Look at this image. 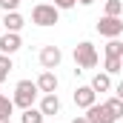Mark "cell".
Segmentation results:
<instances>
[{"label": "cell", "mask_w": 123, "mask_h": 123, "mask_svg": "<svg viewBox=\"0 0 123 123\" xmlns=\"http://www.w3.org/2000/svg\"><path fill=\"white\" fill-rule=\"evenodd\" d=\"M37 83L34 80H20L17 86H14V94H12V100H14V106H20V109H31L34 106V100H37Z\"/></svg>", "instance_id": "1"}, {"label": "cell", "mask_w": 123, "mask_h": 123, "mask_svg": "<svg viewBox=\"0 0 123 123\" xmlns=\"http://www.w3.org/2000/svg\"><path fill=\"white\" fill-rule=\"evenodd\" d=\"M57 20H60V9H57L55 3H37V6L31 9V23H34V26L49 29V26H55Z\"/></svg>", "instance_id": "2"}, {"label": "cell", "mask_w": 123, "mask_h": 123, "mask_svg": "<svg viewBox=\"0 0 123 123\" xmlns=\"http://www.w3.org/2000/svg\"><path fill=\"white\" fill-rule=\"evenodd\" d=\"M97 49H94V43H89V40H83V43H77L74 46V72H83V69H94L97 66Z\"/></svg>", "instance_id": "3"}, {"label": "cell", "mask_w": 123, "mask_h": 123, "mask_svg": "<svg viewBox=\"0 0 123 123\" xmlns=\"http://www.w3.org/2000/svg\"><path fill=\"white\" fill-rule=\"evenodd\" d=\"M94 29H97L100 37H109V40H112V37H120L123 34V20L120 17H112V14H103Z\"/></svg>", "instance_id": "4"}, {"label": "cell", "mask_w": 123, "mask_h": 123, "mask_svg": "<svg viewBox=\"0 0 123 123\" xmlns=\"http://www.w3.org/2000/svg\"><path fill=\"white\" fill-rule=\"evenodd\" d=\"M60 60H63V52L57 46H43V49H40V66H43L46 72H55V69L60 66Z\"/></svg>", "instance_id": "5"}, {"label": "cell", "mask_w": 123, "mask_h": 123, "mask_svg": "<svg viewBox=\"0 0 123 123\" xmlns=\"http://www.w3.org/2000/svg\"><path fill=\"white\" fill-rule=\"evenodd\" d=\"M23 49V40H20V31H6L0 34V52L3 55H14Z\"/></svg>", "instance_id": "6"}, {"label": "cell", "mask_w": 123, "mask_h": 123, "mask_svg": "<svg viewBox=\"0 0 123 123\" xmlns=\"http://www.w3.org/2000/svg\"><path fill=\"white\" fill-rule=\"evenodd\" d=\"M97 103V92H94L92 86H77L74 89V106L77 109H89Z\"/></svg>", "instance_id": "7"}, {"label": "cell", "mask_w": 123, "mask_h": 123, "mask_svg": "<svg viewBox=\"0 0 123 123\" xmlns=\"http://www.w3.org/2000/svg\"><path fill=\"white\" fill-rule=\"evenodd\" d=\"M86 120L89 123H115V117H112V112L106 109V103H94V106L86 109Z\"/></svg>", "instance_id": "8"}, {"label": "cell", "mask_w": 123, "mask_h": 123, "mask_svg": "<svg viewBox=\"0 0 123 123\" xmlns=\"http://www.w3.org/2000/svg\"><path fill=\"white\" fill-rule=\"evenodd\" d=\"M34 83H37V89H40L43 94H55L60 80H57V74H55V72H46V69H43V74H40Z\"/></svg>", "instance_id": "9"}, {"label": "cell", "mask_w": 123, "mask_h": 123, "mask_svg": "<svg viewBox=\"0 0 123 123\" xmlns=\"http://www.w3.org/2000/svg\"><path fill=\"white\" fill-rule=\"evenodd\" d=\"M0 26H6V31H20L23 26H26V20H23L20 12H6L3 20H0Z\"/></svg>", "instance_id": "10"}, {"label": "cell", "mask_w": 123, "mask_h": 123, "mask_svg": "<svg viewBox=\"0 0 123 123\" xmlns=\"http://www.w3.org/2000/svg\"><path fill=\"white\" fill-rule=\"evenodd\" d=\"M43 115H57L60 112V97H57V92L55 94H43V100H40V106H37Z\"/></svg>", "instance_id": "11"}, {"label": "cell", "mask_w": 123, "mask_h": 123, "mask_svg": "<svg viewBox=\"0 0 123 123\" xmlns=\"http://www.w3.org/2000/svg\"><path fill=\"white\" fill-rule=\"evenodd\" d=\"M89 86H92L94 92H109V89H112V74H109V72H97Z\"/></svg>", "instance_id": "12"}, {"label": "cell", "mask_w": 123, "mask_h": 123, "mask_svg": "<svg viewBox=\"0 0 123 123\" xmlns=\"http://www.w3.org/2000/svg\"><path fill=\"white\" fill-rule=\"evenodd\" d=\"M43 117H46V115H43L40 109H34V106H31V109H23L20 123H43Z\"/></svg>", "instance_id": "13"}, {"label": "cell", "mask_w": 123, "mask_h": 123, "mask_svg": "<svg viewBox=\"0 0 123 123\" xmlns=\"http://www.w3.org/2000/svg\"><path fill=\"white\" fill-rule=\"evenodd\" d=\"M103 52H106V57H120V55H123V40L112 37V40L103 46Z\"/></svg>", "instance_id": "14"}, {"label": "cell", "mask_w": 123, "mask_h": 123, "mask_svg": "<svg viewBox=\"0 0 123 123\" xmlns=\"http://www.w3.org/2000/svg\"><path fill=\"white\" fill-rule=\"evenodd\" d=\"M106 109L112 112L115 120H120V117H123V100H120V97H109V100H106Z\"/></svg>", "instance_id": "15"}, {"label": "cell", "mask_w": 123, "mask_h": 123, "mask_svg": "<svg viewBox=\"0 0 123 123\" xmlns=\"http://www.w3.org/2000/svg\"><path fill=\"white\" fill-rule=\"evenodd\" d=\"M12 69H14V66H12V55H3V52H0V83L9 77Z\"/></svg>", "instance_id": "16"}, {"label": "cell", "mask_w": 123, "mask_h": 123, "mask_svg": "<svg viewBox=\"0 0 123 123\" xmlns=\"http://www.w3.org/2000/svg\"><path fill=\"white\" fill-rule=\"evenodd\" d=\"M106 14L120 17V14H123V0H106Z\"/></svg>", "instance_id": "17"}, {"label": "cell", "mask_w": 123, "mask_h": 123, "mask_svg": "<svg viewBox=\"0 0 123 123\" xmlns=\"http://www.w3.org/2000/svg\"><path fill=\"white\" fill-rule=\"evenodd\" d=\"M106 69L103 72H109V74H117V72H123V63H120V57H106V63H103Z\"/></svg>", "instance_id": "18"}, {"label": "cell", "mask_w": 123, "mask_h": 123, "mask_svg": "<svg viewBox=\"0 0 123 123\" xmlns=\"http://www.w3.org/2000/svg\"><path fill=\"white\" fill-rule=\"evenodd\" d=\"M12 112H14V100L0 94V115H12Z\"/></svg>", "instance_id": "19"}, {"label": "cell", "mask_w": 123, "mask_h": 123, "mask_svg": "<svg viewBox=\"0 0 123 123\" xmlns=\"http://www.w3.org/2000/svg\"><path fill=\"white\" fill-rule=\"evenodd\" d=\"M17 6H20V0H0L3 12H17Z\"/></svg>", "instance_id": "20"}, {"label": "cell", "mask_w": 123, "mask_h": 123, "mask_svg": "<svg viewBox=\"0 0 123 123\" xmlns=\"http://www.w3.org/2000/svg\"><path fill=\"white\" fill-rule=\"evenodd\" d=\"M55 6H57V9H74L77 0H55Z\"/></svg>", "instance_id": "21"}, {"label": "cell", "mask_w": 123, "mask_h": 123, "mask_svg": "<svg viewBox=\"0 0 123 123\" xmlns=\"http://www.w3.org/2000/svg\"><path fill=\"white\" fill-rule=\"evenodd\" d=\"M115 97H120V100H123V80L117 83V86H115Z\"/></svg>", "instance_id": "22"}, {"label": "cell", "mask_w": 123, "mask_h": 123, "mask_svg": "<svg viewBox=\"0 0 123 123\" xmlns=\"http://www.w3.org/2000/svg\"><path fill=\"white\" fill-rule=\"evenodd\" d=\"M72 123H89V120H86V115H77V117H74Z\"/></svg>", "instance_id": "23"}, {"label": "cell", "mask_w": 123, "mask_h": 123, "mask_svg": "<svg viewBox=\"0 0 123 123\" xmlns=\"http://www.w3.org/2000/svg\"><path fill=\"white\" fill-rule=\"evenodd\" d=\"M0 123H12V115H0Z\"/></svg>", "instance_id": "24"}, {"label": "cell", "mask_w": 123, "mask_h": 123, "mask_svg": "<svg viewBox=\"0 0 123 123\" xmlns=\"http://www.w3.org/2000/svg\"><path fill=\"white\" fill-rule=\"evenodd\" d=\"M77 3H80V6H92L94 0H77Z\"/></svg>", "instance_id": "25"}, {"label": "cell", "mask_w": 123, "mask_h": 123, "mask_svg": "<svg viewBox=\"0 0 123 123\" xmlns=\"http://www.w3.org/2000/svg\"><path fill=\"white\" fill-rule=\"evenodd\" d=\"M0 20H3V9H0Z\"/></svg>", "instance_id": "26"}, {"label": "cell", "mask_w": 123, "mask_h": 123, "mask_svg": "<svg viewBox=\"0 0 123 123\" xmlns=\"http://www.w3.org/2000/svg\"><path fill=\"white\" fill-rule=\"evenodd\" d=\"M120 63H123V55H120Z\"/></svg>", "instance_id": "27"}]
</instances>
